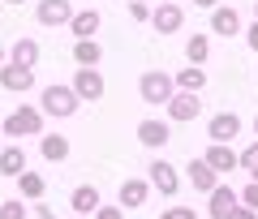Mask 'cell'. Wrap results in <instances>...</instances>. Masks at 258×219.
<instances>
[{"instance_id": "obj_1", "label": "cell", "mask_w": 258, "mask_h": 219, "mask_svg": "<svg viewBox=\"0 0 258 219\" xmlns=\"http://www.w3.org/2000/svg\"><path fill=\"white\" fill-rule=\"evenodd\" d=\"M0 133L9 137V142H22V137H39V133H43V112H39L35 103H22V108H13L9 116L0 120Z\"/></svg>"}, {"instance_id": "obj_2", "label": "cell", "mask_w": 258, "mask_h": 219, "mask_svg": "<svg viewBox=\"0 0 258 219\" xmlns=\"http://www.w3.org/2000/svg\"><path fill=\"white\" fill-rule=\"evenodd\" d=\"M78 108H82V99H78L74 91H69V82H52L43 86V99H39V112H43V120H69L78 116Z\"/></svg>"}, {"instance_id": "obj_3", "label": "cell", "mask_w": 258, "mask_h": 219, "mask_svg": "<svg viewBox=\"0 0 258 219\" xmlns=\"http://www.w3.org/2000/svg\"><path fill=\"white\" fill-rule=\"evenodd\" d=\"M176 95V86H172V73H164V69H147L138 78V99L147 103V108H168V99Z\"/></svg>"}, {"instance_id": "obj_4", "label": "cell", "mask_w": 258, "mask_h": 219, "mask_svg": "<svg viewBox=\"0 0 258 219\" xmlns=\"http://www.w3.org/2000/svg\"><path fill=\"white\" fill-rule=\"evenodd\" d=\"M147 185H151V189H159V198H176V193H181V172H176L172 159L155 155L147 164Z\"/></svg>"}, {"instance_id": "obj_5", "label": "cell", "mask_w": 258, "mask_h": 219, "mask_svg": "<svg viewBox=\"0 0 258 219\" xmlns=\"http://www.w3.org/2000/svg\"><path fill=\"white\" fill-rule=\"evenodd\" d=\"M69 91H74L82 103H99L103 95H108V82H103V73H99V69H74V82H69Z\"/></svg>"}, {"instance_id": "obj_6", "label": "cell", "mask_w": 258, "mask_h": 219, "mask_svg": "<svg viewBox=\"0 0 258 219\" xmlns=\"http://www.w3.org/2000/svg\"><path fill=\"white\" fill-rule=\"evenodd\" d=\"M168 125H194V120L203 116V99L198 95H185V91H176L172 99H168Z\"/></svg>"}, {"instance_id": "obj_7", "label": "cell", "mask_w": 258, "mask_h": 219, "mask_svg": "<svg viewBox=\"0 0 258 219\" xmlns=\"http://www.w3.org/2000/svg\"><path fill=\"white\" fill-rule=\"evenodd\" d=\"M35 18H39V26H47V30L69 26V18H74V0H39Z\"/></svg>"}, {"instance_id": "obj_8", "label": "cell", "mask_w": 258, "mask_h": 219, "mask_svg": "<svg viewBox=\"0 0 258 219\" xmlns=\"http://www.w3.org/2000/svg\"><path fill=\"white\" fill-rule=\"evenodd\" d=\"M241 133V116L237 112H215L211 120H207V137L220 146H232V137Z\"/></svg>"}, {"instance_id": "obj_9", "label": "cell", "mask_w": 258, "mask_h": 219, "mask_svg": "<svg viewBox=\"0 0 258 219\" xmlns=\"http://www.w3.org/2000/svg\"><path fill=\"white\" fill-rule=\"evenodd\" d=\"M168 137H172V125L168 120H155V116H147V120H138V142L147 146V151H164L168 146Z\"/></svg>"}, {"instance_id": "obj_10", "label": "cell", "mask_w": 258, "mask_h": 219, "mask_svg": "<svg viewBox=\"0 0 258 219\" xmlns=\"http://www.w3.org/2000/svg\"><path fill=\"white\" fill-rule=\"evenodd\" d=\"M147 202H151L147 176H125V181H120V202H116L120 210H138V206H147Z\"/></svg>"}, {"instance_id": "obj_11", "label": "cell", "mask_w": 258, "mask_h": 219, "mask_svg": "<svg viewBox=\"0 0 258 219\" xmlns=\"http://www.w3.org/2000/svg\"><path fill=\"white\" fill-rule=\"evenodd\" d=\"M151 26H155L159 35H176V30L185 26V9L176 5V0H168V5H155V9H151Z\"/></svg>"}, {"instance_id": "obj_12", "label": "cell", "mask_w": 258, "mask_h": 219, "mask_svg": "<svg viewBox=\"0 0 258 219\" xmlns=\"http://www.w3.org/2000/svg\"><path fill=\"white\" fill-rule=\"evenodd\" d=\"M0 86H5L9 95L35 91V69H22V64H0Z\"/></svg>"}, {"instance_id": "obj_13", "label": "cell", "mask_w": 258, "mask_h": 219, "mask_svg": "<svg viewBox=\"0 0 258 219\" xmlns=\"http://www.w3.org/2000/svg\"><path fill=\"white\" fill-rule=\"evenodd\" d=\"M237 202H241V198H237V189L220 181V185H215L211 193H207V215H211V219H228Z\"/></svg>"}, {"instance_id": "obj_14", "label": "cell", "mask_w": 258, "mask_h": 219, "mask_svg": "<svg viewBox=\"0 0 258 219\" xmlns=\"http://www.w3.org/2000/svg\"><path fill=\"white\" fill-rule=\"evenodd\" d=\"M241 13L232 9V5H220V9H211V35H220V39H237L241 35Z\"/></svg>"}, {"instance_id": "obj_15", "label": "cell", "mask_w": 258, "mask_h": 219, "mask_svg": "<svg viewBox=\"0 0 258 219\" xmlns=\"http://www.w3.org/2000/svg\"><path fill=\"white\" fill-rule=\"evenodd\" d=\"M26 168H30V159H26V146H22V142H9L5 151H0V176L18 181Z\"/></svg>"}, {"instance_id": "obj_16", "label": "cell", "mask_w": 258, "mask_h": 219, "mask_svg": "<svg viewBox=\"0 0 258 219\" xmlns=\"http://www.w3.org/2000/svg\"><path fill=\"white\" fill-rule=\"evenodd\" d=\"M99 26H103L99 9H74V18H69V35H74V43H78V39H95Z\"/></svg>"}, {"instance_id": "obj_17", "label": "cell", "mask_w": 258, "mask_h": 219, "mask_svg": "<svg viewBox=\"0 0 258 219\" xmlns=\"http://www.w3.org/2000/svg\"><path fill=\"white\" fill-rule=\"evenodd\" d=\"M203 159H207V168H211L215 176H228V172H237V151H232V146H220V142H211Z\"/></svg>"}, {"instance_id": "obj_18", "label": "cell", "mask_w": 258, "mask_h": 219, "mask_svg": "<svg viewBox=\"0 0 258 219\" xmlns=\"http://www.w3.org/2000/svg\"><path fill=\"white\" fill-rule=\"evenodd\" d=\"M99 202H103V193L95 189V185H78V189L69 193V206H74V215H82V219H91L95 210H99Z\"/></svg>"}, {"instance_id": "obj_19", "label": "cell", "mask_w": 258, "mask_h": 219, "mask_svg": "<svg viewBox=\"0 0 258 219\" xmlns=\"http://www.w3.org/2000/svg\"><path fill=\"white\" fill-rule=\"evenodd\" d=\"M43 193H47V176L35 172V168H26L18 176V198L22 202H43Z\"/></svg>"}, {"instance_id": "obj_20", "label": "cell", "mask_w": 258, "mask_h": 219, "mask_svg": "<svg viewBox=\"0 0 258 219\" xmlns=\"http://www.w3.org/2000/svg\"><path fill=\"white\" fill-rule=\"evenodd\" d=\"M172 86H176V91H185V95H203V86H207V69H198V64H185V69L172 73Z\"/></svg>"}, {"instance_id": "obj_21", "label": "cell", "mask_w": 258, "mask_h": 219, "mask_svg": "<svg viewBox=\"0 0 258 219\" xmlns=\"http://www.w3.org/2000/svg\"><path fill=\"white\" fill-rule=\"evenodd\" d=\"M39 155L47 164H64L69 159V137L64 133H39Z\"/></svg>"}, {"instance_id": "obj_22", "label": "cell", "mask_w": 258, "mask_h": 219, "mask_svg": "<svg viewBox=\"0 0 258 219\" xmlns=\"http://www.w3.org/2000/svg\"><path fill=\"white\" fill-rule=\"evenodd\" d=\"M185 176H189V185H194L198 193H211L215 185H220V176L207 168V159H189V164H185Z\"/></svg>"}, {"instance_id": "obj_23", "label": "cell", "mask_w": 258, "mask_h": 219, "mask_svg": "<svg viewBox=\"0 0 258 219\" xmlns=\"http://www.w3.org/2000/svg\"><path fill=\"white\" fill-rule=\"evenodd\" d=\"M99 60H103L99 39H78V43H74V64H78V69H99Z\"/></svg>"}, {"instance_id": "obj_24", "label": "cell", "mask_w": 258, "mask_h": 219, "mask_svg": "<svg viewBox=\"0 0 258 219\" xmlns=\"http://www.w3.org/2000/svg\"><path fill=\"white\" fill-rule=\"evenodd\" d=\"M207 56H211V35H207V30H194V35L185 39V60L203 69V64H207Z\"/></svg>"}, {"instance_id": "obj_25", "label": "cell", "mask_w": 258, "mask_h": 219, "mask_svg": "<svg viewBox=\"0 0 258 219\" xmlns=\"http://www.w3.org/2000/svg\"><path fill=\"white\" fill-rule=\"evenodd\" d=\"M9 64L35 69V64H39V39H18V43L9 47Z\"/></svg>"}, {"instance_id": "obj_26", "label": "cell", "mask_w": 258, "mask_h": 219, "mask_svg": "<svg viewBox=\"0 0 258 219\" xmlns=\"http://www.w3.org/2000/svg\"><path fill=\"white\" fill-rule=\"evenodd\" d=\"M237 168H241V172H258V137L237 151Z\"/></svg>"}, {"instance_id": "obj_27", "label": "cell", "mask_w": 258, "mask_h": 219, "mask_svg": "<svg viewBox=\"0 0 258 219\" xmlns=\"http://www.w3.org/2000/svg\"><path fill=\"white\" fill-rule=\"evenodd\" d=\"M30 215V206L22 198H9V202H0V219H26Z\"/></svg>"}, {"instance_id": "obj_28", "label": "cell", "mask_w": 258, "mask_h": 219, "mask_svg": "<svg viewBox=\"0 0 258 219\" xmlns=\"http://www.w3.org/2000/svg\"><path fill=\"white\" fill-rule=\"evenodd\" d=\"M159 219H198V210H194V206H185V202H172V206H168Z\"/></svg>"}, {"instance_id": "obj_29", "label": "cell", "mask_w": 258, "mask_h": 219, "mask_svg": "<svg viewBox=\"0 0 258 219\" xmlns=\"http://www.w3.org/2000/svg\"><path fill=\"white\" fill-rule=\"evenodd\" d=\"M237 198H241V206H249V210H254V215H258V185H254V181H249L245 189L237 193Z\"/></svg>"}, {"instance_id": "obj_30", "label": "cell", "mask_w": 258, "mask_h": 219, "mask_svg": "<svg viewBox=\"0 0 258 219\" xmlns=\"http://www.w3.org/2000/svg\"><path fill=\"white\" fill-rule=\"evenodd\" d=\"M91 219H125V210H120L116 202H99V210H95Z\"/></svg>"}, {"instance_id": "obj_31", "label": "cell", "mask_w": 258, "mask_h": 219, "mask_svg": "<svg viewBox=\"0 0 258 219\" xmlns=\"http://www.w3.org/2000/svg\"><path fill=\"white\" fill-rule=\"evenodd\" d=\"M129 18L134 22H151V5L147 0H129Z\"/></svg>"}, {"instance_id": "obj_32", "label": "cell", "mask_w": 258, "mask_h": 219, "mask_svg": "<svg viewBox=\"0 0 258 219\" xmlns=\"http://www.w3.org/2000/svg\"><path fill=\"white\" fill-rule=\"evenodd\" d=\"M241 35H245V47H249V52H258V22H254V26H245Z\"/></svg>"}, {"instance_id": "obj_33", "label": "cell", "mask_w": 258, "mask_h": 219, "mask_svg": "<svg viewBox=\"0 0 258 219\" xmlns=\"http://www.w3.org/2000/svg\"><path fill=\"white\" fill-rule=\"evenodd\" d=\"M228 219H258V215H254V210H249V206H241V202H237V206H232V215H228Z\"/></svg>"}, {"instance_id": "obj_34", "label": "cell", "mask_w": 258, "mask_h": 219, "mask_svg": "<svg viewBox=\"0 0 258 219\" xmlns=\"http://www.w3.org/2000/svg\"><path fill=\"white\" fill-rule=\"evenodd\" d=\"M35 215H39V219H56V210L47 206V202H35Z\"/></svg>"}, {"instance_id": "obj_35", "label": "cell", "mask_w": 258, "mask_h": 219, "mask_svg": "<svg viewBox=\"0 0 258 219\" xmlns=\"http://www.w3.org/2000/svg\"><path fill=\"white\" fill-rule=\"evenodd\" d=\"M194 9H220V0H194Z\"/></svg>"}, {"instance_id": "obj_36", "label": "cell", "mask_w": 258, "mask_h": 219, "mask_svg": "<svg viewBox=\"0 0 258 219\" xmlns=\"http://www.w3.org/2000/svg\"><path fill=\"white\" fill-rule=\"evenodd\" d=\"M0 5H13V9H18V5H26V0H0Z\"/></svg>"}, {"instance_id": "obj_37", "label": "cell", "mask_w": 258, "mask_h": 219, "mask_svg": "<svg viewBox=\"0 0 258 219\" xmlns=\"http://www.w3.org/2000/svg\"><path fill=\"white\" fill-rule=\"evenodd\" d=\"M0 64H9V52H5V47H0Z\"/></svg>"}, {"instance_id": "obj_38", "label": "cell", "mask_w": 258, "mask_h": 219, "mask_svg": "<svg viewBox=\"0 0 258 219\" xmlns=\"http://www.w3.org/2000/svg\"><path fill=\"white\" fill-rule=\"evenodd\" d=\"M249 181H254V185H258V172H249Z\"/></svg>"}, {"instance_id": "obj_39", "label": "cell", "mask_w": 258, "mask_h": 219, "mask_svg": "<svg viewBox=\"0 0 258 219\" xmlns=\"http://www.w3.org/2000/svg\"><path fill=\"white\" fill-rule=\"evenodd\" d=\"M254 22H258V0H254Z\"/></svg>"}, {"instance_id": "obj_40", "label": "cell", "mask_w": 258, "mask_h": 219, "mask_svg": "<svg viewBox=\"0 0 258 219\" xmlns=\"http://www.w3.org/2000/svg\"><path fill=\"white\" fill-rule=\"evenodd\" d=\"M254 133H258V116H254Z\"/></svg>"}, {"instance_id": "obj_41", "label": "cell", "mask_w": 258, "mask_h": 219, "mask_svg": "<svg viewBox=\"0 0 258 219\" xmlns=\"http://www.w3.org/2000/svg\"><path fill=\"white\" fill-rule=\"evenodd\" d=\"M159 5H168V0H159Z\"/></svg>"}, {"instance_id": "obj_42", "label": "cell", "mask_w": 258, "mask_h": 219, "mask_svg": "<svg viewBox=\"0 0 258 219\" xmlns=\"http://www.w3.org/2000/svg\"><path fill=\"white\" fill-rule=\"evenodd\" d=\"M74 219H82V215H74Z\"/></svg>"}]
</instances>
